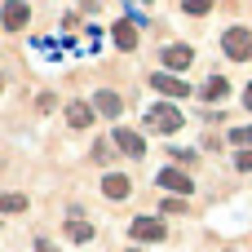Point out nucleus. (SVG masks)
Segmentation results:
<instances>
[{
  "label": "nucleus",
  "instance_id": "obj_4",
  "mask_svg": "<svg viewBox=\"0 0 252 252\" xmlns=\"http://www.w3.org/2000/svg\"><path fill=\"white\" fill-rule=\"evenodd\" d=\"M27 18H31V9H27L22 0H4V9H0V27H4V31H22Z\"/></svg>",
  "mask_w": 252,
  "mask_h": 252
},
{
  "label": "nucleus",
  "instance_id": "obj_17",
  "mask_svg": "<svg viewBox=\"0 0 252 252\" xmlns=\"http://www.w3.org/2000/svg\"><path fill=\"white\" fill-rule=\"evenodd\" d=\"M182 9H186L190 18H199V13H208V9H213V0H182Z\"/></svg>",
  "mask_w": 252,
  "mask_h": 252
},
{
  "label": "nucleus",
  "instance_id": "obj_2",
  "mask_svg": "<svg viewBox=\"0 0 252 252\" xmlns=\"http://www.w3.org/2000/svg\"><path fill=\"white\" fill-rule=\"evenodd\" d=\"M221 49H226V58L248 62V58H252V31H248V27H230V31L221 35Z\"/></svg>",
  "mask_w": 252,
  "mask_h": 252
},
{
  "label": "nucleus",
  "instance_id": "obj_1",
  "mask_svg": "<svg viewBox=\"0 0 252 252\" xmlns=\"http://www.w3.org/2000/svg\"><path fill=\"white\" fill-rule=\"evenodd\" d=\"M146 128H151V133H177V128H182L177 102H155V106L146 111Z\"/></svg>",
  "mask_w": 252,
  "mask_h": 252
},
{
  "label": "nucleus",
  "instance_id": "obj_6",
  "mask_svg": "<svg viewBox=\"0 0 252 252\" xmlns=\"http://www.w3.org/2000/svg\"><path fill=\"white\" fill-rule=\"evenodd\" d=\"M66 235H71V244H89L93 239V226L84 221V208H71L66 213Z\"/></svg>",
  "mask_w": 252,
  "mask_h": 252
},
{
  "label": "nucleus",
  "instance_id": "obj_8",
  "mask_svg": "<svg viewBox=\"0 0 252 252\" xmlns=\"http://www.w3.org/2000/svg\"><path fill=\"white\" fill-rule=\"evenodd\" d=\"M111 35H115V44H120L124 53H128V49H137V22H133V18L115 22V27H111Z\"/></svg>",
  "mask_w": 252,
  "mask_h": 252
},
{
  "label": "nucleus",
  "instance_id": "obj_12",
  "mask_svg": "<svg viewBox=\"0 0 252 252\" xmlns=\"http://www.w3.org/2000/svg\"><path fill=\"white\" fill-rule=\"evenodd\" d=\"M102 195H106V199H124V195H128V177H124V173H106V177H102Z\"/></svg>",
  "mask_w": 252,
  "mask_h": 252
},
{
  "label": "nucleus",
  "instance_id": "obj_23",
  "mask_svg": "<svg viewBox=\"0 0 252 252\" xmlns=\"http://www.w3.org/2000/svg\"><path fill=\"white\" fill-rule=\"evenodd\" d=\"M142 4H151V0H142Z\"/></svg>",
  "mask_w": 252,
  "mask_h": 252
},
{
  "label": "nucleus",
  "instance_id": "obj_15",
  "mask_svg": "<svg viewBox=\"0 0 252 252\" xmlns=\"http://www.w3.org/2000/svg\"><path fill=\"white\" fill-rule=\"evenodd\" d=\"M27 208V195H0V213H22Z\"/></svg>",
  "mask_w": 252,
  "mask_h": 252
},
{
  "label": "nucleus",
  "instance_id": "obj_20",
  "mask_svg": "<svg viewBox=\"0 0 252 252\" xmlns=\"http://www.w3.org/2000/svg\"><path fill=\"white\" fill-rule=\"evenodd\" d=\"M244 106L252 111V84H244Z\"/></svg>",
  "mask_w": 252,
  "mask_h": 252
},
{
  "label": "nucleus",
  "instance_id": "obj_3",
  "mask_svg": "<svg viewBox=\"0 0 252 252\" xmlns=\"http://www.w3.org/2000/svg\"><path fill=\"white\" fill-rule=\"evenodd\" d=\"M151 89L164 93L168 102H186V97H190V84H186L182 75H168V71H155V75H151Z\"/></svg>",
  "mask_w": 252,
  "mask_h": 252
},
{
  "label": "nucleus",
  "instance_id": "obj_22",
  "mask_svg": "<svg viewBox=\"0 0 252 252\" xmlns=\"http://www.w3.org/2000/svg\"><path fill=\"white\" fill-rule=\"evenodd\" d=\"M128 252H142V248H128Z\"/></svg>",
  "mask_w": 252,
  "mask_h": 252
},
{
  "label": "nucleus",
  "instance_id": "obj_14",
  "mask_svg": "<svg viewBox=\"0 0 252 252\" xmlns=\"http://www.w3.org/2000/svg\"><path fill=\"white\" fill-rule=\"evenodd\" d=\"M226 93H230V84H226L221 75H208V84H204V97H208V102H221Z\"/></svg>",
  "mask_w": 252,
  "mask_h": 252
},
{
  "label": "nucleus",
  "instance_id": "obj_18",
  "mask_svg": "<svg viewBox=\"0 0 252 252\" xmlns=\"http://www.w3.org/2000/svg\"><path fill=\"white\" fill-rule=\"evenodd\" d=\"M159 213H186V199H182V195H177V199H164Z\"/></svg>",
  "mask_w": 252,
  "mask_h": 252
},
{
  "label": "nucleus",
  "instance_id": "obj_21",
  "mask_svg": "<svg viewBox=\"0 0 252 252\" xmlns=\"http://www.w3.org/2000/svg\"><path fill=\"white\" fill-rule=\"evenodd\" d=\"M35 252H53V248H49V244H44V239H35Z\"/></svg>",
  "mask_w": 252,
  "mask_h": 252
},
{
  "label": "nucleus",
  "instance_id": "obj_7",
  "mask_svg": "<svg viewBox=\"0 0 252 252\" xmlns=\"http://www.w3.org/2000/svg\"><path fill=\"white\" fill-rule=\"evenodd\" d=\"M168 230H164V221L159 217H137L133 221V239H146V244H155V239H164Z\"/></svg>",
  "mask_w": 252,
  "mask_h": 252
},
{
  "label": "nucleus",
  "instance_id": "obj_11",
  "mask_svg": "<svg viewBox=\"0 0 252 252\" xmlns=\"http://www.w3.org/2000/svg\"><path fill=\"white\" fill-rule=\"evenodd\" d=\"M159 186H168V190H177L182 199H186V195L195 190V182H190L186 173H177V168H168V173H159Z\"/></svg>",
  "mask_w": 252,
  "mask_h": 252
},
{
  "label": "nucleus",
  "instance_id": "obj_9",
  "mask_svg": "<svg viewBox=\"0 0 252 252\" xmlns=\"http://www.w3.org/2000/svg\"><path fill=\"white\" fill-rule=\"evenodd\" d=\"M120 106H124V102H120V93H111V89H102V93H93V111H97V115H106V120H115V115H120Z\"/></svg>",
  "mask_w": 252,
  "mask_h": 252
},
{
  "label": "nucleus",
  "instance_id": "obj_5",
  "mask_svg": "<svg viewBox=\"0 0 252 252\" xmlns=\"http://www.w3.org/2000/svg\"><path fill=\"white\" fill-rule=\"evenodd\" d=\"M115 151L128 155V159H142V155H146V142H142L133 128H115Z\"/></svg>",
  "mask_w": 252,
  "mask_h": 252
},
{
  "label": "nucleus",
  "instance_id": "obj_19",
  "mask_svg": "<svg viewBox=\"0 0 252 252\" xmlns=\"http://www.w3.org/2000/svg\"><path fill=\"white\" fill-rule=\"evenodd\" d=\"M239 173H252V151H239Z\"/></svg>",
  "mask_w": 252,
  "mask_h": 252
},
{
  "label": "nucleus",
  "instance_id": "obj_13",
  "mask_svg": "<svg viewBox=\"0 0 252 252\" xmlns=\"http://www.w3.org/2000/svg\"><path fill=\"white\" fill-rule=\"evenodd\" d=\"M66 124H71V128H89V124H93V106L71 102V106H66Z\"/></svg>",
  "mask_w": 252,
  "mask_h": 252
},
{
  "label": "nucleus",
  "instance_id": "obj_16",
  "mask_svg": "<svg viewBox=\"0 0 252 252\" xmlns=\"http://www.w3.org/2000/svg\"><path fill=\"white\" fill-rule=\"evenodd\" d=\"M230 142L248 151V146H252V124H244V128H230Z\"/></svg>",
  "mask_w": 252,
  "mask_h": 252
},
{
  "label": "nucleus",
  "instance_id": "obj_25",
  "mask_svg": "<svg viewBox=\"0 0 252 252\" xmlns=\"http://www.w3.org/2000/svg\"><path fill=\"white\" fill-rule=\"evenodd\" d=\"M0 31H4V27H0Z\"/></svg>",
  "mask_w": 252,
  "mask_h": 252
},
{
  "label": "nucleus",
  "instance_id": "obj_24",
  "mask_svg": "<svg viewBox=\"0 0 252 252\" xmlns=\"http://www.w3.org/2000/svg\"><path fill=\"white\" fill-rule=\"evenodd\" d=\"M0 89H4V80H0Z\"/></svg>",
  "mask_w": 252,
  "mask_h": 252
},
{
  "label": "nucleus",
  "instance_id": "obj_10",
  "mask_svg": "<svg viewBox=\"0 0 252 252\" xmlns=\"http://www.w3.org/2000/svg\"><path fill=\"white\" fill-rule=\"evenodd\" d=\"M190 58H195V49H190V44H168V49H164V66H173V71L190 66Z\"/></svg>",
  "mask_w": 252,
  "mask_h": 252
}]
</instances>
